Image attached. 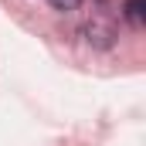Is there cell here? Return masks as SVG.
Returning <instances> with one entry per match:
<instances>
[{"instance_id": "7a4b0ae2", "label": "cell", "mask_w": 146, "mask_h": 146, "mask_svg": "<svg viewBox=\"0 0 146 146\" xmlns=\"http://www.w3.org/2000/svg\"><path fill=\"white\" fill-rule=\"evenodd\" d=\"M48 3H51L54 10H65V14H68V10H78V7H82V0H48Z\"/></svg>"}, {"instance_id": "6da1fadb", "label": "cell", "mask_w": 146, "mask_h": 146, "mask_svg": "<svg viewBox=\"0 0 146 146\" xmlns=\"http://www.w3.org/2000/svg\"><path fill=\"white\" fill-rule=\"evenodd\" d=\"M122 14H126L133 24H143V17H146V0H126Z\"/></svg>"}]
</instances>
